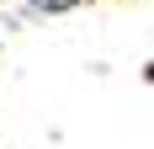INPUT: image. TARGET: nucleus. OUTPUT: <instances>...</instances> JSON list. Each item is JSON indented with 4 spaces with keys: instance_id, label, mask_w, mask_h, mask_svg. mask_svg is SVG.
Returning a JSON list of instances; mask_svg holds the SVG:
<instances>
[{
    "instance_id": "f257e3e1",
    "label": "nucleus",
    "mask_w": 154,
    "mask_h": 149,
    "mask_svg": "<svg viewBox=\"0 0 154 149\" xmlns=\"http://www.w3.org/2000/svg\"><path fill=\"white\" fill-rule=\"evenodd\" d=\"M37 11H69V5H80V0H32Z\"/></svg>"
}]
</instances>
